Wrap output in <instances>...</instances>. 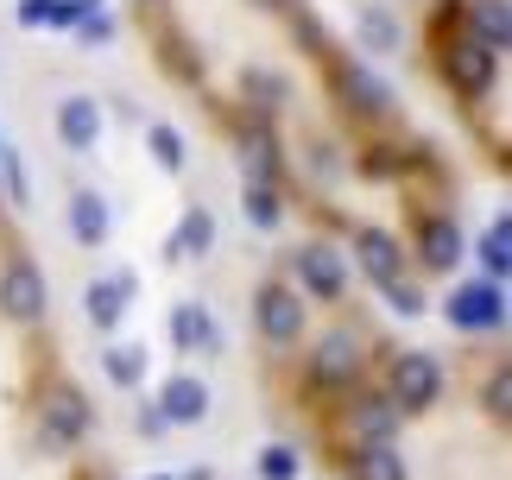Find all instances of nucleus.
I'll return each instance as SVG.
<instances>
[{
	"label": "nucleus",
	"instance_id": "nucleus-1",
	"mask_svg": "<svg viewBox=\"0 0 512 480\" xmlns=\"http://www.w3.org/2000/svg\"><path fill=\"white\" fill-rule=\"evenodd\" d=\"M89 430H95V405L70 386V379H51V386L38 392V449L57 455V449L83 443Z\"/></svg>",
	"mask_w": 512,
	"mask_h": 480
},
{
	"label": "nucleus",
	"instance_id": "nucleus-2",
	"mask_svg": "<svg viewBox=\"0 0 512 480\" xmlns=\"http://www.w3.org/2000/svg\"><path fill=\"white\" fill-rule=\"evenodd\" d=\"M329 95H336V108H342L348 120H361V127H386V120H392V95H386V83H380L367 64L336 57V51H329Z\"/></svg>",
	"mask_w": 512,
	"mask_h": 480
},
{
	"label": "nucleus",
	"instance_id": "nucleus-3",
	"mask_svg": "<svg viewBox=\"0 0 512 480\" xmlns=\"http://www.w3.org/2000/svg\"><path fill=\"white\" fill-rule=\"evenodd\" d=\"M386 398H392V411H430V405L443 398V360L424 354V348L392 354V367H386Z\"/></svg>",
	"mask_w": 512,
	"mask_h": 480
},
{
	"label": "nucleus",
	"instance_id": "nucleus-4",
	"mask_svg": "<svg viewBox=\"0 0 512 480\" xmlns=\"http://www.w3.org/2000/svg\"><path fill=\"white\" fill-rule=\"evenodd\" d=\"M437 64H443V83L462 95V102H475V95H487L500 83V57L487 51V45H475L468 32H456L449 45H437Z\"/></svg>",
	"mask_w": 512,
	"mask_h": 480
},
{
	"label": "nucleus",
	"instance_id": "nucleus-5",
	"mask_svg": "<svg viewBox=\"0 0 512 480\" xmlns=\"http://www.w3.org/2000/svg\"><path fill=\"white\" fill-rule=\"evenodd\" d=\"M253 323H260L266 348H298L304 342V297L285 278H266L260 297H253Z\"/></svg>",
	"mask_w": 512,
	"mask_h": 480
},
{
	"label": "nucleus",
	"instance_id": "nucleus-6",
	"mask_svg": "<svg viewBox=\"0 0 512 480\" xmlns=\"http://www.w3.org/2000/svg\"><path fill=\"white\" fill-rule=\"evenodd\" d=\"M0 316L7 323H38L45 316V272L32 259H7L0 266Z\"/></svg>",
	"mask_w": 512,
	"mask_h": 480
},
{
	"label": "nucleus",
	"instance_id": "nucleus-7",
	"mask_svg": "<svg viewBox=\"0 0 512 480\" xmlns=\"http://www.w3.org/2000/svg\"><path fill=\"white\" fill-rule=\"evenodd\" d=\"M298 278H304L310 297H323V304H342V291H348L342 247H329V240H304V247H298Z\"/></svg>",
	"mask_w": 512,
	"mask_h": 480
},
{
	"label": "nucleus",
	"instance_id": "nucleus-8",
	"mask_svg": "<svg viewBox=\"0 0 512 480\" xmlns=\"http://www.w3.org/2000/svg\"><path fill=\"white\" fill-rule=\"evenodd\" d=\"M354 259H361V272L373 285H392V278H405V247L392 240L380 222H361L354 228Z\"/></svg>",
	"mask_w": 512,
	"mask_h": 480
},
{
	"label": "nucleus",
	"instance_id": "nucleus-9",
	"mask_svg": "<svg viewBox=\"0 0 512 480\" xmlns=\"http://www.w3.org/2000/svg\"><path fill=\"white\" fill-rule=\"evenodd\" d=\"M449 323H462V329H500L506 323V291L487 285V278L462 285L456 297H449Z\"/></svg>",
	"mask_w": 512,
	"mask_h": 480
},
{
	"label": "nucleus",
	"instance_id": "nucleus-10",
	"mask_svg": "<svg viewBox=\"0 0 512 480\" xmlns=\"http://www.w3.org/2000/svg\"><path fill=\"white\" fill-rule=\"evenodd\" d=\"M241 165H247V184H279V177H285L279 139H272L266 120H247V127H241Z\"/></svg>",
	"mask_w": 512,
	"mask_h": 480
},
{
	"label": "nucleus",
	"instance_id": "nucleus-11",
	"mask_svg": "<svg viewBox=\"0 0 512 480\" xmlns=\"http://www.w3.org/2000/svg\"><path fill=\"white\" fill-rule=\"evenodd\" d=\"M127 297H133V278L127 272H114V278H95V285L83 291V310H89V323L114 335L121 329V316H127Z\"/></svg>",
	"mask_w": 512,
	"mask_h": 480
},
{
	"label": "nucleus",
	"instance_id": "nucleus-12",
	"mask_svg": "<svg viewBox=\"0 0 512 480\" xmlns=\"http://www.w3.org/2000/svg\"><path fill=\"white\" fill-rule=\"evenodd\" d=\"M159 417H165V424H203V417H209V386H203L196 373L165 379V392H159Z\"/></svg>",
	"mask_w": 512,
	"mask_h": 480
},
{
	"label": "nucleus",
	"instance_id": "nucleus-13",
	"mask_svg": "<svg viewBox=\"0 0 512 480\" xmlns=\"http://www.w3.org/2000/svg\"><path fill=\"white\" fill-rule=\"evenodd\" d=\"M57 139H64L70 152H89L95 139H102V108H95L89 95H64V102H57Z\"/></svg>",
	"mask_w": 512,
	"mask_h": 480
},
{
	"label": "nucleus",
	"instance_id": "nucleus-14",
	"mask_svg": "<svg viewBox=\"0 0 512 480\" xmlns=\"http://www.w3.org/2000/svg\"><path fill=\"white\" fill-rule=\"evenodd\" d=\"M310 379H317L323 392H336V386H348V379H354V342H348L342 329L317 342V360H310Z\"/></svg>",
	"mask_w": 512,
	"mask_h": 480
},
{
	"label": "nucleus",
	"instance_id": "nucleus-15",
	"mask_svg": "<svg viewBox=\"0 0 512 480\" xmlns=\"http://www.w3.org/2000/svg\"><path fill=\"white\" fill-rule=\"evenodd\" d=\"M418 247H424V266L430 272H449L462 259V228L449 222V215H430V222L418 228Z\"/></svg>",
	"mask_w": 512,
	"mask_h": 480
},
{
	"label": "nucleus",
	"instance_id": "nucleus-16",
	"mask_svg": "<svg viewBox=\"0 0 512 480\" xmlns=\"http://www.w3.org/2000/svg\"><path fill=\"white\" fill-rule=\"evenodd\" d=\"M70 234L83 240V247H102V240H108V203H102V190H70Z\"/></svg>",
	"mask_w": 512,
	"mask_h": 480
},
{
	"label": "nucleus",
	"instance_id": "nucleus-17",
	"mask_svg": "<svg viewBox=\"0 0 512 480\" xmlns=\"http://www.w3.org/2000/svg\"><path fill=\"white\" fill-rule=\"evenodd\" d=\"M354 430H361V443H392V436H399V411H392V398L386 392L354 398Z\"/></svg>",
	"mask_w": 512,
	"mask_h": 480
},
{
	"label": "nucleus",
	"instance_id": "nucleus-18",
	"mask_svg": "<svg viewBox=\"0 0 512 480\" xmlns=\"http://www.w3.org/2000/svg\"><path fill=\"white\" fill-rule=\"evenodd\" d=\"M241 95H247L253 120H266V114H279V108L291 102V83H285L279 70H247V76H241Z\"/></svg>",
	"mask_w": 512,
	"mask_h": 480
},
{
	"label": "nucleus",
	"instance_id": "nucleus-19",
	"mask_svg": "<svg viewBox=\"0 0 512 480\" xmlns=\"http://www.w3.org/2000/svg\"><path fill=\"white\" fill-rule=\"evenodd\" d=\"M348 480H405V462L392 443H361L348 455Z\"/></svg>",
	"mask_w": 512,
	"mask_h": 480
},
{
	"label": "nucleus",
	"instance_id": "nucleus-20",
	"mask_svg": "<svg viewBox=\"0 0 512 480\" xmlns=\"http://www.w3.org/2000/svg\"><path fill=\"white\" fill-rule=\"evenodd\" d=\"M462 32L500 57V51H506V0H475V7H468V26H462Z\"/></svg>",
	"mask_w": 512,
	"mask_h": 480
},
{
	"label": "nucleus",
	"instance_id": "nucleus-21",
	"mask_svg": "<svg viewBox=\"0 0 512 480\" xmlns=\"http://www.w3.org/2000/svg\"><path fill=\"white\" fill-rule=\"evenodd\" d=\"M285 19H291V38H298V51H304V57H329V32H323V13H317V7L291 0Z\"/></svg>",
	"mask_w": 512,
	"mask_h": 480
},
{
	"label": "nucleus",
	"instance_id": "nucleus-22",
	"mask_svg": "<svg viewBox=\"0 0 512 480\" xmlns=\"http://www.w3.org/2000/svg\"><path fill=\"white\" fill-rule=\"evenodd\" d=\"M171 329H177V348H215V323H209L203 304H177Z\"/></svg>",
	"mask_w": 512,
	"mask_h": 480
},
{
	"label": "nucleus",
	"instance_id": "nucleus-23",
	"mask_svg": "<svg viewBox=\"0 0 512 480\" xmlns=\"http://www.w3.org/2000/svg\"><path fill=\"white\" fill-rule=\"evenodd\" d=\"M481 266H487V285H506V272H512V253H506V215L481 234Z\"/></svg>",
	"mask_w": 512,
	"mask_h": 480
},
{
	"label": "nucleus",
	"instance_id": "nucleus-24",
	"mask_svg": "<svg viewBox=\"0 0 512 480\" xmlns=\"http://www.w3.org/2000/svg\"><path fill=\"white\" fill-rule=\"evenodd\" d=\"M102 373L114 379V386H140V379H146V348H108Z\"/></svg>",
	"mask_w": 512,
	"mask_h": 480
},
{
	"label": "nucleus",
	"instance_id": "nucleus-25",
	"mask_svg": "<svg viewBox=\"0 0 512 480\" xmlns=\"http://www.w3.org/2000/svg\"><path fill=\"white\" fill-rule=\"evenodd\" d=\"M241 203H247V215H253L260 228H279V222H285V203H279V190H272V184H247Z\"/></svg>",
	"mask_w": 512,
	"mask_h": 480
},
{
	"label": "nucleus",
	"instance_id": "nucleus-26",
	"mask_svg": "<svg viewBox=\"0 0 512 480\" xmlns=\"http://www.w3.org/2000/svg\"><path fill=\"white\" fill-rule=\"evenodd\" d=\"M19 19H26V26H38V19L70 26V19H83V0H19Z\"/></svg>",
	"mask_w": 512,
	"mask_h": 480
},
{
	"label": "nucleus",
	"instance_id": "nucleus-27",
	"mask_svg": "<svg viewBox=\"0 0 512 480\" xmlns=\"http://www.w3.org/2000/svg\"><path fill=\"white\" fill-rule=\"evenodd\" d=\"M146 146H152V158H159L165 171H184V165H190V152H184V139H177V127H146Z\"/></svg>",
	"mask_w": 512,
	"mask_h": 480
},
{
	"label": "nucleus",
	"instance_id": "nucleus-28",
	"mask_svg": "<svg viewBox=\"0 0 512 480\" xmlns=\"http://www.w3.org/2000/svg\"><path fill=\"white\" fill-rule=\"evenodd\" d=\"M209 240H215V222H209V209H190V215H184V234H177V253L203 259V253H209Z\"/></svg>",
	"mask_w": 512,
	"mask_h": 480
},
{
	"label": "nucleus",
	"instance_id": "nucleus-29",
	"mask_svg": "<svg viewBox=\"0 0 512 480\" xmlns=\"http://www.w3.org/2000/svg\"><path fill=\"white\" fill-rule=\"evenodd\" d=\"M298 449H291V443H272V449H260V474L266 480H298Z\"/></svg>",
	"mask_w": 512,
	"mask_h": 480
},
{
	"label": "nucleus",
	"instance_id": "nucleus-30",
	"mask_svg": "<svg viewBox=\"0 0 512 480\" xmlns=\"http://www.w3.org/2000/svg\"><path fill=\"white\" fill-rule=\"evenodd\" d=\"M380 297H386L399 316H424V291L411 285V278H392V285H380Z\"/></svg>",
	"mask_w": 512,
	"mask_h": 480
},
{
	"label": "nucleus",
	"instance_id": "nucleus-31",
	"mask_svg": "<svg viewBox=\"0 0 512 480\" xmlns=\"http://www.w3.org/2000/svg\"><path fill=\"white\" fill-rule=\"evenodd\" d=\"M481 398H487V411H494L500 424H506V367H500L494 379H487V392H481Z\"/></svg>",
	"mask_w": 512,
	"mask_h": 480
},
{
	"label": "nucleus",
	"instance_id": "nucleus-32",
	"mask_svg": "<svg viewBox=\"0 0 512 480\" xmlns=\"http://www.w3.org/2000/svg\"><path fill=\"white\" fill-rule=\"evenodd\" d=\"M392 38H399V32L386 26V13H367V45H392Z\"/></svg>",
	"mask_w": 512,
	"mask_h": 480
},
{
	"label": "nucleus",
	"instance_id": "nucleus-33",
	"mask_svg": "<svg viewBox=\"0 0 512 480\" xmlns=\"http://www.w3.org/2000/svg\"><path fill=\"white\" fill-rule=\"evenodd\" d=\"M83 38H95V45H102V38H114V19H108V13H89V26H83Z\"/></svg>",
	"mask_w": 512,
	"mask_h": 480
},
{
	"label": "nucleus",
	"instance_id": "nucleus-34",
	"mask_svg": "<svg viewBox=\"0 0 512 480\" xmlns=\"http://www.w3.org/2000/svg\"><path fill=\"white\" fill-rule=\"evenodd\" d=\"M140 436H165V417H159V405H146V411H140Z\"/></svg>",
	"mask_w": 512,
	"mask_h": 480
},
{
	"label": "nucleus",
	"instance_id": "nucleus-35",
	"mask_svg": "<svg viewBox=\"0 0 512 480\" xmlns=\"http://www.w3.org/2000/svg\"><path fill=\"white\" fill-rule=\"evenodd\" d=\"M253 7H272V13H285V7H291V0H253Z\"/></svg>",
	"mask_w": 512,
	"mask_h": 480
},
{
	"label": "nucleus",
	"instance_id": "nucleus-36",
	"mask_svg": "<svg viewBox=\"0 0 512 480\" xmlns=\"http://www.w3.org/2000/svg\"><path fill=\"white\" fill-rule=\"evenodd\" d=\"M177 480H215V474L209 468H190V474H177Z\"/></svg>",
	"mask_w": 512,
	"mask_h": 480
},
{
	"label": "nucleus",
	"instance_id": "nucleus-37",
	"mask_svg": "<svg viewBox=\"0 0 512 480\" xmlns=\"http://www.w3.org/2000/svg\"><path fill=\"white\" fill-rule=\"evenodd\" d=\"M159 480H177V474H159Z\"/></svg>",
	"mask_w": 512,
	"mask_h": 480
}]
</instances>
